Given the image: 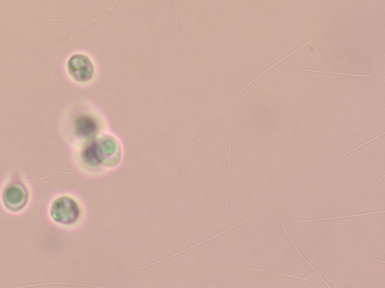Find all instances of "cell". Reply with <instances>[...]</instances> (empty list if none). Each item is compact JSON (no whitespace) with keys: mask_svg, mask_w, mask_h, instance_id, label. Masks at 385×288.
<instances>
[{"mask_svg":"<svg viewBox=\"0 0 385 288\" xmlns=\"http://www.w3.org/2000/svg\"><path fill=\"white\" fill-rule=\"evenodd\" d=\"M67 72L76 83L86 84L94 77L96 68L91 58L85 54H75L67 63Z\"/></svg>","mask_w":385,"mask_h":288,"instance_id":"6da1fadb","label":"cell"},{"mask_svg":"<svg viewBox=\"0 0 385 288\" xmlns=\"http://www.w3.org/2000/svg\"><path fill=\"white\" fill-rule=\"evenodd\" d=\"M51 216L58 223L71 225L80 216V209L77 203L71 197H60L51 207Z\"/></svg>","mask_w":385,"mask_h":288,"instance_id":"7a4b0ae2","label":"cell"},{"mask_svg":"<svg viewBox=\"0 0 385 288\" xmlns=\"http://www.w3.org/2000/svg\"><path fill=\"white\" fill-rule=\"evenodd\" d=\"M5 205L11 210H18L25 205L26 194L22 187L14 185L9 187L5 193Z\"/></svg>","mask_w":385,"mask_h":288,"instance_id":"3957f363","label":"cell"},{"mask_svg":"<svg viewBox=\"0 0 385 288\" xmlns=\"http://www.w3.org/2000/svg\"><path fill=\"white\" fill-rule=\"evenodd\" d=\"M272 206H273L274 210H275V212H276V215H277L278 219H279V222H280L281 225H282V228H283V230L285 231V234L287 235V236H288V239H290V240L291 241V242H292L293 245H294V248H296V250H297V252L299 253V254H300V256H301L302 258L304 259V261H306V262L307 263V264H308V266H309L310 267H311V269H312L313 270H314V272H315L316 273H317V276L320 277V279H321L322 281H323V283H325V285H326V286L328 287V288H330V286H329V285H328L327 282H326V281L324 280V279H323V277H322L321 276H320V273H318V272L316 270V269L314 268V267H313L312 265H311V264H310L309 262H308V261H307V259L305 258V257H304L303 254H302V253L300 252V250L298 249V248H297V245H296L295 242H294V240H293L292 239H291V236H289V234H288V232H287L286 228H285V225H283V223H282V219H281L280 216H279V213H278L277 209H276V206H275V204H272Z\"/></svg>","mask_w":385,"mask_h":288,"instance_id":"277c9868","label":"cell"},{"mask_svg":"<svg viewBox=\"0 0 385 288\" xmlns=\"http://www.w3.org/2000/svg\"><path fill=\"white\" fill-rule=\"evenodd\" d=\"M385 211L371 212V213H362V214L348 215V216H337V217L324 218V219H309V220L294 221V223H304V222H320V221L333 220V219H345V218L359 217V216H371V215L384 213Z\"/></svg>","mask_w":385,"mask_h":288,"instance_id":"5b68a950","label":"cell"},{"mask_svg":"<svg viewBox=\"0 0 385 288\" xmlns=\"http://www.w3.org/2000/svg\"><path fill=\"white\" fill-rule=\"evenodd\" d=\"M238 267L241 269H247V270H254V271L261 272V273H269V274L279 275V276H285V277L293 278V279H299V280L306 281V282H313V283H318L317 281L311 280V279H304V278L299 277V276H291V275L283 274V273H274V272L268 271V270H261V269L251 268L249 267H243V266H238Z\"/></svg>","mask_w":385,"mask_h":288,"instance_id":"8992f818","label":"cell"},{"mask_svg":"<svg viewBox=\"0 0 385 288\" xmlns=\"http://www.w3.org/2000/svg\"><path fill=\"white\" fill-rule=\"evenodd\" d=\"M365 257L366 258L369 259V260H372V261H377V262L382 263V264H385V262H384V261H380V260H376V259L371 258V257Z\"/></svg>","mask_w":385,"mask_h":288,"instance_id":"52a82bcc","label":"cell"},{"mask_svg":"<svg viewBox=\"0 0 385 288\" xmlns=\"http://www.w3.org/2000/svg\"><path fill=\"white\" fill-rule=\"evenodd\" d=\"M384 176H384V175H383V176H382V178H381L380 180H379V181H378L377 182H376V185H378V184H379V182H381V181H382V179H384Z\"/></svg>","mask_w":385,"mask_h":288,"instance_id":"ba28073f","label":"cell"}]
</instances>
